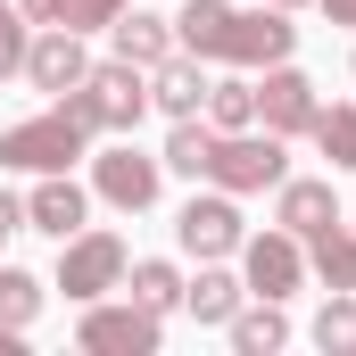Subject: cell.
I'll return each mask as SVG.
<instances>
[{"label": "cell", "mask_w": 356, "mask_h": 356, "mask_svg": "<svg viewBox=\"0 0 356 356\" xmlns=\"http://www.w3.org/2000/svg\"><path fill=\"white\" fill-rule=\"evenodd\" d=\"M175 50L191 58H216V67H282L298 50V25L290 8H232V0H191L175 17Z\"/></svg>", "instance_id": "obj_1"}, {"label": "cell", "mask_w": 356, "mask_h": 356, "mask_svg": "<svg viewBox=\"0 0 356 356\" xmlns=\"http://www.w3.org/2000/svg\"><path fill=\"white\" fill-rule=\"evenodd\" d=\"M75 158H91V124L67 108V99L0 133V166H17V175H67Z\"/></svg>", "instance_id": "obj_2"}, {"label": "cell", "mask_w": 356, "mask_h": 356, "mask_svg": "<svg viewBox=\"0 0 356 356\" xmlns=\"http://www.w3.org/2000/svg\"><path fill=\"white\" fill-rule=\"evenodd\" d=\"M67 108L83 116L91 133H133V124L149 116V67H133V58H108V67H91L83 83L67 91Z\"/></svg>", "instance_id": "obj_3"}, {"label": "cell", "mask_w": 356, "mask_h": 356, "mask_svg": "<svg viewBox=\"0 0 356 356\" xmlns=\"http://www.w3.org/2000/svg\"><path fill=\"white\" fill-rule=\"evenodd\" d=\"M282 175H290V149H282V133H257V124L216 133V149H207V182H216V191H232V199L273 191Z\"/></svg>", "instance_id": "obj_4"}, {"label": "cell", "mask_w": 356, "mask_h": 356, "mask_svg": "<svg viewBox=\"0 0 356 356\" xmlns=\"http://www.w3.org/2000/svg\"><path fill=\"white\" fill-rule=\"evenodd\" d=\"M124 241L116 232H75V241H58V290L75 298V307H91V298H108L116 282H124Z\"/></svg>", "instance_id": "obj_5"}, {"label": "cell", "mask_w": 356, "mask_h": 356, "mask_svg": "<svg viewBox=\"0 0 356 356\" xmlns=\"http://www.w3.org/2000/svg\"><path fill=\"white\" fill-rule=\"evenodd\" d=\"M158 182H166V158H141L133 141H116V149L91 158V191H99L108 207H124V216L158 207Z\"/></svg>", "instance_id": "obj_6"}, {"label": "cell", "mask_w": 356, "mask_h": 356, "mask_svg": "<svg viewBox=\"0 0 356 356\" xmlns=\"http://www.w3.org/2000/svg\"><path fill=\"white\" fill-rule=\"evenodd\" d=\"M241 282H249V298H290L298 282H307V241L298 232H257V241H241Z\"/></svg>", "instance_id": "obj_7"}, {"label": "cell", "mask_w": 356, "mask_h": 356, "mask_svg": "<svg viewBox=\"0 0 356 356\" xmlns=\"http://www.w3.org/2000/svg\"><path fill=\"white\" fill-rule=\"evenodd\" d=\"M91 356H149L158 348V315L141 307V298H124V307H83V332H75Z\"/></svg>", "instance_id": "obj_8"}, {"label": "cell", "mask_w": 356, "mask_h": 356, "mask_svg": "<svg viewBox=\"0 0 356 356\" xmlns=\"http://www.w3.org/2000/svg\"><path fill=\"white\" fill-rule=\"evenodd\" d=\"M91 75V50L75 25H50V33H33V50H25V83L50 91V99H67V91Z\"/></svg>", "instance_id": "obj_9"}, {"label": "cell", "mask_w": 356, "mask_h": 356, "mask_svg": "<svg viewBox=\"0 0 356 356\" xmlns=\"http://www.w3.org/2000/svg\"><path fill=\"white\" fill-rule=\"evenodd\" d=\"M315 108H323V99H315V83H307L290 58L266 67V83H257V124H266V133H282V141H290V133H315Z\"/></svg>", "instance_id": "obj_10"}, {"label": "cell", "mask_w": 356, "mask_h": 356, "mask_svg": "<svg viewBox=\"0 0 356 356\" xmlns=\"http://www.w3.org/2000/svg\"><path fill=\"white\" fill-rule=\"evenodd\" d=\"M175 241L191 257H232L249 232H241V207H232V191H207V199H191L175 216Z\"/></svg>", "instance_id": "obj_11"}, {"label": "cell", "mask_w": 356, "mask_h": 356, "mask_svg": "<svg viewBox=\"0 0 356 356\" xmlns=\"http://www.w3.org/2000/svg\"><path fill=\"white\" fill-rule=\"evenodd\" d=\"M91 216V191L75 175H42L33 191H25V232H50V241H75Z\"/></svg>", "instance_id": "obj_12"}, {"label": "cell", "mask_w": 356, "mask_h": 356, "mask_svg": "<svg viewBox=\"0 0 356 356\" xmlns=\"http://www.w3.org/2000/svg\"><path fill=\"white\" fill-rule=\"evenodd\" d=\"M273 224L282 232H323V224H340V199H332V182H315V175H282L273 182Z\"/></svg>", "instance_id": "obj_13"}, {"label": "cell", "mask_w": 356, "mask_h": 356, "mask_svg": "<svg viewBox=\"0 0 356 356\" xmlns=\"http://www.w3.org/2000/svg\"><path fill=\"white\" fill-rule=\"evenodd\" d=\"M108 33H116V58H133V67H166L175 58V17H158V8H124Z\"/></svg>", "instance_id": "obj_14"}, {"label": "cell", "mask_w": 356, "mask_h": 356, "mask_svg": "<svg viewBox=\"0 0 356 356\" xmlns=\"http://www.w3.org/2000/svg\"><path fill=\"white\" fill-rule=\"evenodd\" d=\"M149 108H166V116H199L207 108V75H199L191 50H175L166 67H149Z\"/></svg>", "instance_id": "obj_15"}, {"label": "cell", "mask_w": 356, "mask_h": 356, "mask_svg": "<svg viewBox=\"0 0 356 356\" xmlns=\"http://www.w3.org/2000/svg\"><path fill=\"white\" fill-rule=\"evenodd\" d=\"M307 273L323 290H356V224H323L307 232Z\"/></svg>", "instance_id": "obj_16"}, {"label": "cell", "mask_w": 356, "mask_h": 356, "mask_svg": "<svg viewBox=\"0 0 356 356\" xmlns=\"http://www.w3.org/2000/svg\"><path fill=\"white\" fill-rule=\"evenodd\" d=\"M241 298H249V282H241V273H224L216 257L199 266V282H182V307H191L199 323H232V307H241Z\"/></svg>", "instance_id": "obj_17"}, {"label": "cell", "mask_w": 356, "mask_h": 356, "mask_svg": "<svg viewBox=\"0 0 356 356\" xmlns=\"http://www.w3.org/2000/svg\"><path fill=\"white\" fill-rule=\"evenodd\" d=\"M232 348L241 356H273L282 340H290V315H282V298H257V307H232Z\"/></svg>", "instance_id": "obj_18"}, {"label": "cell", "mask_w": 356, "mask_h": 356, "mask_svg": "<svg viewBox=\"0 0 356 356\" xmlns=\"http://www.w3.org/2000/svg\"><path fill=\"white\" fill-rule=\"evenodd\" d=\"M216 133H241V124H257V83L249 75H224V83H207V108H199Z\"/></svg>", "instance_id": "obj_19"}, {"label": "cell", "mask_w": 356, "mask_h": 356, "mask_svg": "<svg viewBox=\"0 0 356 356\" xmlns=\"http://www.w3.org/2000/svg\"><path fill=\"white\" fill-rule=\"evenodd\" d=\"M207 149H216V124H199V116H175V133H166V175L207 182Z\"/></svg>", "instance_id": "obj_20"}, {"label": "cell", "mask_w": 356, "mask_h": 356, "mask_svg": "<svg viewBox=\"0 0 356 356\" xmlns=\"http://www.w3.org/2000/svg\"><path fill=\"white\" fill-rule=\"evenodd\" d=\"M315 348H323V356H356V290H332V298H323Z\"/></svg>", "instance_id": "obj_21"}, {"label": "cell", "mask_w": 356, "mask_h": 356, "mask_svg": "<svg viewBox=\"0 0 356 356\" xmlns=\"http://www.w3.org/2000/svg\"><path fill=\"white\" fill-rule=\"evenodd\" d=\"M133 273V298L149 307V315H166V307H182V273L166 266V257H141V266H124Z\"/></svg>", "instance_id": "obj_22"}, {"label": "cell", "mask_w": 356, "mask_h": 356, "mask_svg": "<svg viewBox=\"0 0 356 356\" xmlns=\"http://www.w3.org/2000/svg\"><path fill=\"white\" fill-rule=\"evenodd\" d=\"M33 315H42V282H33L25 266H0V323H8V332H25Z\"/></svg>", "instance_id": "obj_23"}, {"label": "cell", "mask_w": 356, "mask_h": 356, "mask_svg": "<svg viewBox=\"0 0 356 356\" xmlns=\"http://www.w3.org/2000/svg\"><path fill=\"white\" fill-rule=\"evenodd\" d=\"M315 149L356 175V108H315Z\"/></svg>", "instance_id": "obj_24"}, {"label": "cell", "mask_w": 356, "mask_h": 356, "mask_svg": "<svg viewBox=\"0 0 356 356\" xmlns=\"http://www.w3.org/2000/svg\"><path fill=\"white\" fill-rule=\"evenodd\" d=\"M25 50H33L25 8H17V0H0V75H25Z\"/></svg>", "instance_id": "obj_25"}, {"label": "cell", "mask_w": 356, "mask_h": 356, "mask_svg": "<svg viewBox=\"0 0 356 356\" xmlns=\"http://www.w3.org/2000/svg\"><path fill=\"white\" fill-rule=\"evenodd\" d=\"M124 17V0H58V25H75V33H108Z\"/></svg>", "instance_id": "obj_26"}, {"label": "cell", "mask_w": 356, "mask_h": 356, "mask_svg": "<svg viewBox=\"0 0 356 356\" xmlns=\"http://www.w3.org/2000/svg\"><path fill=\"white\" fill-rule=\"evenodd\" d=\"M0 232H25V199L17 191H0Z\"/></svg>", "instance_id": "obj_27"}, {"label": "cell", "mask_w": 356, "mask_h": 356, "mask_svg": "<svg viewBox=\"0 0 356 356\" xmlns=\"http://www.w3.org/2000/svg\"><path fill=\"white\" fill-rule=\"evenodd\" d=\"M25 8V25H58V0H17Z\"/></svg>", "instance_id": "obj_28"}, {"label": "cell", "mask_w": 356, "mask_h": 356, "mask_svg": "<svg viewBox=\"0 0 356 356\" xmlns=\"http://www.w3.org/2000/svg\"><path fill=\"white\" fill-rule=\"evenodd\" d=\"M315 8H323L332 25H356V0H315Z\"/></svg>", "instance_id": "obj_29"}, {"label": "cell", "mask_w": 356, "mask_h": 356, "mask_svg": "<svg viewBox=\"0 0 356 356\" xmlns=\"http://www.w3.org/2000/svg\"><path fill=\"white\" fill-rule=\"evenodd\" d=\"M273 8H307V0H273Z\"/></svg>", "instance_id": "obj_30"}]
</instances>
